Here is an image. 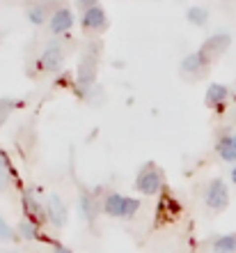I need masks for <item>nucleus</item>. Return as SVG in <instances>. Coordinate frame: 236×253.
Wrapping results in <instances>:
<instances>
[{"mask_svg":"<svg viewBox=\"0 0 236 253\" xmlns=\"http://www.w3.org/2000/svg\"><path fill=\"white\" fill-rule=\"evenodd\" d=\"M28 16H30V21H33L34 26H41L44 21H46V7H33L30 12H28Z\"/></svg>","mask_w":236,"mask_h":253,"instance_id":"17","label":"nucleus"},{"mask_svg":"<svg viewBox=\"0 0 236 253\" xmlns=\"http://www.w3.org/2000/svg\"><path fill=\"white\" fill-rule=\"evenodd\" d=\"M161 184H163V175H161V170L154 168V166L144 168L142 173L138 175V182H135L138 191L144 193V196H156L158 189H161Z\"/></svg>","mask_w":236,"mask_h":253,"instance_id":"3","label":"nucleus"},{"mask_svg":"<svg viewBox=\"0 0 236 253\" xmlns=\"http://www.w3.org/2000/svg\"><path fill=\"white\" fill-rule=\"evenodd\" d=\"M58 253H71L69 249H65V247H58Z\"/></svg>","mask_w":236,"mask_h":253,"instance_id":"23","label":"nucleus"},{"mask_svg":"<svg viewBox=\"0 0 236 253\" xmlns=\"http://www.w3.org/2000/svg\"><path fill=\"white\" fill-rule=\"evenodd\" d=\"M94 76H97V62L87 55V58H83V60L78 62V83L87 87L94 81Z\"/></svg>","mask_w":236,"mask_h":253,"instance_id":"9","label":"nucleus"},{"mask_svg":"<svg viewBox=\"0 0 236 253\" xmlns=\"http://www.w3.org/2000/svg\"><path fill=\"white\" fill-rule=\"evenodd\" d=\"M76 5H78V7H85V9H90V7L97 5V0H76Z\"/></svg>","mask_w":236,"mask_h":253,"instance_id":"21","label":"nucleus"},{"mask_svg":"<svg viewBox=\"0 0 236 253\" xmlns=\"http://www.w3.org/2000/svg\"><path fill=\"white\" fill-rule=\"evenodd\" d=\"M9 187V166H7V157L0 152V189Z\"/></svg>","mask_w":236,"mask_h":253,"instance_id":"16","label":"nucleus"},{"mask_svg":"<svg viewBox=\"0 0 236 253\" xmlns=\"http://www.w3.org/2000/svg\"><path fill=\"white\" fill-rule=\"evenodd\" d=\"M105 214H110V216H133V214L140 210V200L135 198H126V196H119V193H112L105 198Z\"/></svg>","mask_w":236,"mask_h":253,"instance_id":"1","label":"nucleus"},{"mask_svg":"<svg viewBox=\"0 0 236 253\" xmlns=\"http://www.w3.org/2000/svg\"><path fill=\"white\" fill-rule=\"evenodd\" d=\"M227 94H230L227 85L213 83V85H209V90H206V97H204V101H206V106H223V101L227 99Z\"/></svg>","mask_w":236,"mask_h":253,"instance_id":"11","label":"nucleus"},{"mask_svg":"<svg viewBox=\"0 0 236 253\" xmlns=\"http://www.w3.org/2000/svg\"><path fill=\"white\" fill-rule=\"evenodd\" d=\"M232 44V37L227 33H218V35H211L209 40L202 44V51L206 58H211V55H220V53H225L227 51V46Z\"/></svg>","mask_w":236,"mask_h":253,"instance_id":"4","label":"nucleus"},{"mask_svg":"<svg viewBox=\"0 0 236 253\" xmlns=\"http://www.w3.org/2000/svg\"><path fill=\"white\" fill-rule=\"evenodd\" d=\"M62 60H65V51L58 46V44H51V46L41 53V69H46V72H55V69H60V65H62Z\"/></svg>","mask_w":236,"mask_h":253,"instance_id":"6","label":"nucleus"},{"mask_svg":"<svg viewBox=\"0 0 236 253\" xmlns=\"http://www.w3.org/2000/svg\"><path fill=\"white\" fill-rule=\"evenodd\" d=\"M213 253H236V233L220 235L213 242Z\"/></svg>","mask_w":236,"mask_h":253,"instance_id":"13","label":"nucleus"},{"mask_svg":"<svg viewBox=\"0 0 236 253\" xmlns=\"http://www.w3.org/2000/svg\"><path fill=\"white\" fill-rule=\"evenodd\" d=\"M80 212H83V216H85L87 221H92L94 216H97V207H94V200L90 198V196H83V198H80Z\"/></svg>","mask_w":236,"mask_h":253,"instance_id":"15","label":"nucleus"},{"mask_svg":"<svg viewBox=\"0 0 236 253\" xmlns=\"http://www.w3.org/2000/svg\"><path fill=\"white\" fill-rule=\"evenodd\" d=\"M218 154H220L227 164H234L236 161V133H227L225 138H220V143H218Z\"/></svg>","mask_w":236,"mask_h":253,"instance_id":"10","label":"nucleus"},{"mask_svg":"<svg viewBox=\"0 0 236 253\" xmlns=\"http://www.w3.org/2000/svg\"><path fill=\"white\" fill-rule=\"evenodd\" d=\"M209 62V58L202 53V51H195V53H188L184 58V62H181V72L186 74H193V72H200L204 65Z\"/></svg>","mask_w":236,"mask_h":253,"instance_id":"12","label":"nucleus"},{"mask_svg":"<svg viewBox=\"0 0 236 253\" xmlns=\"http://www.w3.org/2000/svg\"><path fill=\"white\" fill-rule=\"evenodd\" d=\"M232 182H234V184H236V166L232 168Z\"/></svg>","mask_w":236,"mask_h":253,"instance_id":"22","label":"nucleus"},{"mask_svg":"<svg viewBox=\"0 0 236 253\" xmlns=\"http://www.w3.org/2000/svg\"><path fill=\"white\" fill-rule=\"evenodd\" d=\"M12 108H14L12 99H0V126L5 125V120L9 118V113H12Z\"/></svg>","mask_w":236,"mask_h":253,"instance_id":"18","label":"nucleus"},{"mask_svg":"<svg viewBox=\"0 0 236 253\" xmlns=\"http://www.w3.org/2000/svg\"><path fill=\"white\" fill-rule=\"evenodd\" d=\"M204 203H206V207L216 210V212L225 210V207H227V203H230V189H227V184H225L223 180H213L209 187H206Z\"/></svg>","mask_w":236,"mask_h":253,"instance_id":"2","label":"nucleus"},{"mask_svg":"<svg viewBox=\"0 0 236 253\" xmlns=\"http://www.w3.org/2000/svg\"><path fill=\"white\" fill-rule=\"evenodd\" d=\"M21 233H23L26 240H37V228H34L30 221H23V223H21Z\"/></svg>","mask_w":236,"mask_h":253,"instance_id":"19","label":"nucleus"},{"mask_svg":"<svg viewBox=\"0 0 236 253\" xmlns=\"http://www.w3.org/2000/svg\"><path fill=\"white\" fill-rule=\"evenodd\" d=\"M73 26V14L71 9H67V7H62V9H58V12L51 16V33L53 35H65L69 33Z\"/></svg>","mask_w":236,"mask_h":253,"instance_id":"5","label":"nucleus"},{"mask_svg":"<svg viewBox=\"0 0 236 253\" xmlns=\"http://www.w3.org/2000/svg\"><path fill=\"white\" fill-rule=\"evenodd\" d=\"M186 16H188V21L193 26H204L206 19H209V14H206L204 7H190L188 12H186Z\"/></svg>","mask_w":236,"mask_h":253,"instance_id":"14","label":"nucleus"},{"mask_svg":"<svg viewBox=\"0 0 236 253\" xmlns=\"http://www.w3.org/2000/svg\"><path fill=\"white\" fill-rule=\"evenodd\" d=\"M80 23H83V28H85V30H101V28L105 26V12L99 5L90 7V9H85V14H83Z\"/></svg>","mask_w":236,"mask_h":253,"instance_id":"7","label":"nucleus"},{"mask_svg":"<svg viewBox=\"0 0 236 253\" xmlns=\"http://www.w3.org/2000/svg\"><path fill=\"white\" fill-rule=\"evenodd\" d=\"M48 216H51V221L55 226H65L67 223V207L58 196H51V198H48Z\"/></svg>","mask_w":236,"mask_h":253,"instance_id":"8","label":"nucleus"},{"mask_svg":"<svg viewBox=\"0 0 236 253\" xmlns=\"http://www.w3.org/2000/svg\"><path fill=\"white\" fill-rule=\"evenodd\" d=\"M0 240H14V230L7 226L2 216H0Z\"/></svg>","mask_w":236,"mask_h":253,"instance_id":"20","label":"nucleus"}]
</instances>
